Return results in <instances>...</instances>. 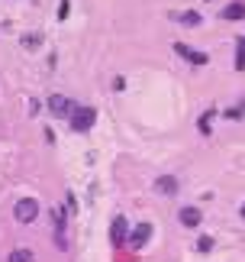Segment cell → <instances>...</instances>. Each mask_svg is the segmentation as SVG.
<instances>
[{
	"label": "cell",
	"mask_w": 245,
	"mask_h": 262,
	"mask_svg": "<svg viewBox=\"0 0 245 262\" xmlns=\"http://www.w3.org/2000/svg\"><path fill=\"white\" fill-rule=\"evenodd\" d=\"M13 217L19 220V224H33V220L39 217V201L36 198H19L16 207H13Z\"/></svg>",
	"instance_id": "cell-1"
},
{
	"label": "cell",
	"mask_w": 245,
	"mask_h": 262,
	"mask_svg": "<svg viewBox=\"0 0 245 262\" xmlns=\"http://www.w3.org/2000/svg\"><path fill=\"white\" fill-rule=\"evenodd\" d=\"M94 120H97L94 107H78L75 114H71V129H75V133H87V129L94 126Z\"/></svg>",
	"instance_id": "cell-2"
},
{
	"label": "cell",
	"mask_w": 245,
	"mask_h": 262,
	"mask_svg": "<svg viewBox=\"0 0 245 262\" xmlns=\"http://www.w3.org/2000/svg\"><path fill=\"white\" fill-rule=\"evenodd\" d=\"M48 110H52L55 117H68V120H71V114H75L78 107L71 104L65 94H52V97H48Z\"/></svg>",
	"instance_id": "cell-3"
},
{
	"label": "cell",
	"mask_w": 245,
	"mask_h": 262,
	"mask_svg": "<svg viewBox=\"0 0 245 262\" xmlns=\"http://www.w3.org/2000/svg\"><path fill=\"white\" fill-rule=\"evenodd\" d=\"M175 52H178L181 58H187L190 65H207V62H210L207 52H197V49H190V46H184V42H175Z\"/></svg>",
	"instance_id": "cell-4"
},
{
	"label": "cell",
	"mask_w": 245,
	"mask_h": 262,
	"mask_svg": "<svg viewBox=\"0 0 245 262\" xmlns=\"http://www.w3.org/2000/svg\"><path fill=\"white\" fill-rule=\"evenodd\" d=\"M126 233H129L126 217H113V227H110V239H113V246H122V243H126Z\"/></svg>",
	"instance_id": "cell-5"
},
{
	"label": "cell",
	"mask_w": 245,
	"mask_h": 262,
	"mask_svg": "<svg viewBox=\"0 0 245 262\" xmlns=\"http://www.w3.org/2000/svg\"><path fill=\"white\" fill-rule=\"evenodd\" d=\"M149 239H152V224H139V227L129 233V243L136 246V249H142V246L149 243Z\"/></svg>",
	"instance_id": "cell-6"
},
{
	"label": "cell",
	"mask_w": 245,
	"mask_h": 262,
	"mask_svg": "<svg viewBox=\"0 0 245 262\" xmlns=\"http://www.w3.org/2000/svg\"><path fill=\"white\" fill-rule=\"evenodd\" d=\"M155 191H158V194H178V178L175 175H161L158 181H155Z\"/></svg>",
	"instance_id": "cell-7"
},
{
	"label": "cell",
	"mask_w": 245,
	"mask_h": 262,
	"mask_svg": "<svg viewBox=\"0 0 245 262\" xmlns=\"http://www.w3.org/2000/svg\"><path fill=\"white\" fill-rule=\"evenodd\" d=\"M178 220H181L184 227H197L200 220H203V214H200L197 207H181V214H178Z\"/></svg>",
	"instance_id": "cell-8"
},
{
	"label": "cell",
	"mask_w": 245,
	"mask_h": 262,
	"mask_svg": "<svg viewBox=\"0 0 245 262\" xmlns=\"http://www.w3.org/2000/svg\"><path fill=\"white\" fill-rule=\"evenodd\" d=\"M242 16H245V4H239V0L223 10V19H242Z\"/></svg>",
	"instance_id": "cell-9"
},
{
	"label": "cell",
	"mask_w": 245,
	"mask_h": 262,
	"mask_svg": "<svg viewBox=\"0 0 245 262\" xmlns=\"http://www.w3.org/2000/svg\"><path fill=\"white\" fill-rule=\"evenodd\" d=\"M7 262H36V256H33V249H13Z\"/></svg>",
	"instance_id": "cell-10"
},
{
	"label": "cell",
	"mask_w": 245,
	"mask_h": 262,
	"mask_svg": "<svg viewBox=\"0 0 245 262\" xmlns=\"http://www.w3.org/2000/svg\"><path fill=\"white\" fill-rule=\"evenodd\" d=\"M175 19H178V23H184V26H200V13H193V10H187V13H178Z\"/></svg>",
	"instance_id": "cell-11"
},
{
	"label": "cell",
	"mask_w": 245,
	"mask_h": 262,
	"mask_svg": "<svg viewBox=\"0 0 245 262\" xmlns=\"http://www.w3.org/2000/svg\"><path fill=\"white\" fill-rule=\"evenodd\" d=\"M39 46H42V36H39V33H26L23 36V49H33V52H36Z\"/></svg>",
	"instance_id": "cell-12"
},
{
	"label": "cell",
	"mask_w": 245,
	"mask_h": 262,
	"mask_svg": "<svg viewBox=\"0 0 245 262\" xmlns=\"http://www.w3.org/2000/svg\"><path fill=\"white\" fill-rule=\"evenodd\" d=\"M197 249H200V253H210V249H213V236H200L197 239Z\"/></svg>",
	"instance_id": "cell-13"
},
{
	"label": "cell",
	"mask_w": 245,
	"mask_h": 262,
	"mask_svg": "<svg viewBox=\"0 0 245 262\" xmlns=\"http://www.w3.org/2000/svg\"><path fill=\"white\" fill-rule=\"evenodd\" d=\"M236 68H239V72L245 68V46H242V42H239V49H236Z\"/></svg>",
	"instance_id": "cell-14"
},
{
	"label": "cell",
	"mask_w": 245,
	"mask_h": 262,
	"mask_svg": "<svg viewBox=\"0 0 245 262\" xmlns=\"http://www.w3.org/2000/svg\"><path fill=\"white\" fill-rule=\"evenodd\" d=\"M242 114H245V104H242V107H229V110H226V117H229V120H239Z\"/></svg>",
	"instance_id": "cell-15"
},
{
	"label": "cell",
	"mask_w": 245,
	"mask_h": 262,
	"mask_svg": "<svg viewBox=\"0 0 245 262\" xmlns=\"http://www.w3.org/2000/svg\"><path fill=\"white\" fill-rule=\"evenodd\" d=\"M242 217H245V204H242Z\"/></svg>",
	"instance_id": "cell-16"
},
{
	"label": "cell",
	"mask_w": 245,
	"mask_h": 262,
	"mask_svg": "<svg viewBox=\"0 0 245 262\" xmlns=\"http://www.w3.org/2000/svg\"><path fill=\"white\" fill-rule=\"evenodd\" d=\"M242 46H245V39H242Z\"/></svg>",
	"instance_id": "cell-17"
}]
</instances>
